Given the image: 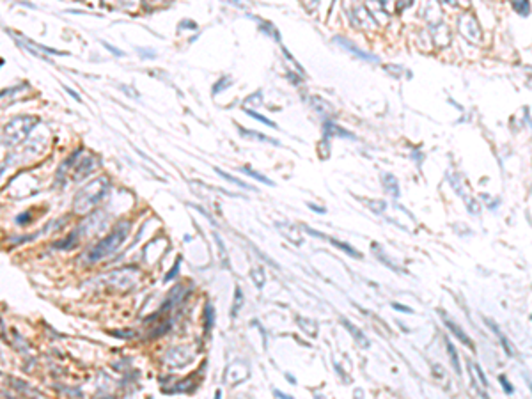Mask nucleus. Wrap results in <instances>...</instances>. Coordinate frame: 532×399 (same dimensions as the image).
Segmentation results:
<instances>
[{"instance_id": "39448f33", "label": "nucleus", "mask_w": 532, "mask_h": 399, "mask_svg": "<svg viewBox=\"0 0 532 399\" xmlns=\"http://www.w3.org/2000/svg\"><path fill=\"white\" fill-rule=\"evenodd\" d=\"M458 29H460V32L463 34L466 39H470L472 43H475V44L481 43L483 34H481L479 25H477V22H475L474 16H470V15L461 16L460 22H458Z\"/></svg>"}, {"instance_id": "e433bc0d", "label": "nucleus", "mask_w": 532, "mask_h": 399, "mask_svg": "<svg viewBox=\"0 0 532 399\" xmlns=\"http://www.w3.org/2000/svg\"><path fill=\"white\" fill-rule=\"evenodd\" d=\"M105 44V46H107V48H109V50H110V52H112V53H115V55H123V52H119V50H115V48H112V46H110V44H107V43H103Z\"/></svg>"}, {"instance_id": "4468645a", "label": "nucleus", "mask_w": 532, "mask_h": 399, "mask_svg": "<svg viewBox=\"0 0 532 399\" xmlns=\"http://www.w3.org/2000/svg\"><path fill=\"white\" fill-rule=\"evenodd\" d=\"M310 105H312V109L316 110L318 114H321V115L333 114V109L327 103V100H321V98H318V96L310 98Z\"/></svg>"}, {"instance_id": "1a4fd4ad", "label": "nucleus", "mask_w": 532, "mask_h": 399, "mask_svg": "<svg viewBox=\"0 0 532 399\" xmlns=\"http://www.w3.org/2000/svg\"><path fill=\"white\" fill-rule=\"evenodd\" d=\"M341 323L344 325V327H346L348 332L352 333L353 339H355V341H356V344H358V346H360V348H369V346H371V342L367 341L366 333L362 332V330H358V328H356L355 325L352 323V321H348L346 318H341Z\"/></svg>"}, {"instance_id": "c85d7f7f", "label": "nucleus", "mask_w": 532, "mask_h": 399, "mask_svg": "<svg viewBox=\"0 0 532 399\" xmlns=\"http://www.w3.org/2000/svg\"><path fill=\"white\" fill-rule=\"evenodd\" d=\"M282 52H284V55H286V59H288V61H289V62H291V64H293V66H295V67H296V73H300V75H302V76H305V71H304V67H302V66H300V64H298V62H296V61H295V59H293V55H291V53H289V52H288V50H286V48H282Z\"/></svg>"}, {"instance_id": "9d476101", "label": "nucleus", "mask_w": 532, "mask_h": 399, "mask_svg": "<svg viewBox=\"0 0 532 399\" xmlns=\"http://www.w3.org/2000/svg\"><path fill=\"white\" fill-rule=\"evenodd\" d=\"M325 137H327V138H330V137L355 138V135H353L352 132H346V130L339 128L337 124H333L332 121H327V123H325Z\"/></svg>"}, {"instance_id": "a878e982", "label": "nucleus", "mask_w": 532, "mask_h": 399, "mask_svg": "<svg viewBox=\"0 0 532 399\" xmlns=\"http://www.w3.org/2000/svg\"><path fill=\"white\" fill-rule=\"evenodd\" d=\"M206 332H209L211 330V327H213L215 323V309L211 307V304L206 305Z\"/></svg>"}, {"instance_id": "7c9ffc66", "label": "nucleus", "mask_w": 532, "mask_h": 399, "mask_svg": "<svg viewBox=\"0 0 532 399\" xmlns=\"http://www.w3.org/2000/svg\"><path fill=\"white\" fill-rule=\"evenodd\" d=\"M499 381H500V385H502V389H504V392H506V394H513V392H514V387L511 383H509L506 376H499Z\"/></svg>"}, {"instance_id": "2eb2a0df", "label": "nucleus", "mask_w": 532, "mask_h": 399, "mask_svg": "<svg viewBox=\"0 0 532 399\" xmlns=\"http://www.w3.org/2000/svg\"><path fill=\"white\" fill-rule=\"evenodd\" d=\"M240 172H243V174H247V176H250L252 179L259 181V183H265V185H268V186H273V181H271L270 177L263 176V174H259V172H257V171H254V169H250V167H248V165L240 167Z\"/></svg>"}, {"instance_id": "a211bd4d", "label": "nucleus", "mask_w": 532, "mask_h": 399, "mask_svg": "<svg viewBox=\"0 0 532 399\" xmlns=\"http://www.w3.org/2000/svg\"><path fill=\"white\" fill-rule=\"evenodd\" d=\"M215 171H217V174H219L220 177H223V179H227L229 183H233V185L236 186H242V188H245V190H252L250 186L247 185V183H243L242 179H238L236 176H233V174H227V172H223L222 169H219V167H215Z\"/></svg>"}, {"instance_id": "72a5a7b5", "label": "nucleus", "mask_w": 532, "mask_h": 399, "mask_svg": "<svg viewBox=\"0 0 532 399\" xmlns=\"http://www.w3.org/2000/svg\"><path fill=\"white\" fill-rule=\"evenodd\" d=\"M307 206H309V208L312 209V211H316V213H319V215L327 213V209H325V208H321V206H316V204H312V202H309V204H307Z\"/></svg>"}, {"instance_id": "473e14b6", "label": "nucleus", "mask_w": 532, "mask_h": 399, "mask_svg": "<svg viewBox=\"0 0 532 399\" xmlns=\"http://www.w3.org/2000/svg\"><path fill=\"white\" fill-rule=\"evenodd\" d=\"M177 268H179V259L176 261V265H174V268H172L171 273H167V275H165V281H171V279H174V277L177 275Z\"/></svg>"}, {"instance_id": "f704fd0d", "label": "nucleus", "mask_w": 532, "mask_h": 399, "mask_svg": "<svg viewBox=\"0 0 532 399\" xmlns=\"http://www.w3.org/2000/svg\"><path fill=\"white\" fill-rule=\"evenodd\" d=\"M273 394L277 396V398H282V399H291L289 394H284V392H281V390H273Z\"/></svg>"}, {"instance_id": "7ed1b4c3", "label": "nucleus", "mask_w": 532, "mask_h": 399, "mask_svg": "<svg viewBox=\"0 0 532 399\" xmlns=\"http://www.w3.org/2000/svg\"><path fill=\"white\" fill-rule=\"evenodd\" d=\"M66 165H69V171H61V174L69 172V176L75 181H78L92 172V169L98 165V160L92 155H87V153H76L75 156H71V160H67Z\"/></svg>"}, {"instance_id": "6ab92c4d", "label": "nucleus", "mask_w": 532, "mask_h": 399, "mask_svg": "<svg viewBox=\"0 0 532 399\" xmlns=\"http://www.w3.org/2000/svg\"><path fill=\"white\" fill-rule=\"evenodd\" d=\"M242 307H243V291L240 286H236V289H234V304L233 309H231V318H236Z\"/></svg>"}, {"instance_id": "4be33fe9", "label": "nucleus", "mask_w": 532, "mask_h": 399, "mask_svg": "<svg viewBox=\"0 0 532 399\" xmlns=\"http://www.w3.org/2000/svg\"><path fill=\"white\" fill-rule=\"evenodd\" d=\"M259 27H261V30L265 34H268V36H271V38L275 39V41H281V36H279V30L273 27V23H270V22H259Z\"/></svg>"}, {"instance_id": "423d86ee", "label": "nucleus", "mask_w": 532, "mask_h": 399, "mask_svg": "<svg viewBox=\"0 0 532 399\" xmlns=\"http://www.w3.org/2000/svg\"><path fill=\"white\" fill-rule=\"evenodd\" d=\"M333 41H335V43H337L339 46L344 48V50H348L350 53H353L355 57L362 59V61L375 62V64H376V62H380V59H378V57H375V55H371V53H367V52H364V50H360V48L355 46V44H353L352 41H348L346 38H339V36H337V38H333Z\"/></svg>"}, {"instance_id": "412c9836", "label": "nucleus", "mask_w": 532, "mask_h": 399, "mask_svg": "<svg viewBox=\"0 0 532 399\" xmlns=\"http://www.w3.org/2000/svg\"><path fill=\"white\" fill-rule=\"evenodd\" d=\"M245 114H248L252 119H256V121H259V123L266 124V126H270V128H277V124L273 123V121H270L268 117H265V115H261L259 112H256L254 109H245Z\"/></svg>"}, {"instance_id": "cd10ccee", "label": "nucleus", "mask_w": 532, "mask_h": 399, "mask_svg": "<svg viewBox=\"0 0 532 399\" xmlns=\"http://www.w3.org/2000/svg\"><path fill=\"white\" fill-rule=\"evenodd\" d=\"M261 103H263V94H261V90H257L256 94L248 96L247 100H245V103H243V107H245V109H247L248 105H256V107H259Z\"/></svg>"}, {"instance_id": "f3484780", "label": "nucleus", "mask_w": 532, "mask_h": 399, "mask_svg": "<svg viewBox=\"0 0 532 399\" xmlns=\"http://www.w3.org/2000/svg\"><path fill=\"white\" fill-rule=\"evenodd\" d=\"M250 277H252V281H254V284H256L257 288H259V289H263V286L266 284V273H265V270H263L261 266H256V268H252Z\"/></svg>"}, {"instance_id": "f257e3e1", "label": "nucleus", "mask_w": 532, "mask_h": 399, "mask_svg": "<svg viewBox=\"0 0 532 399\" xmlns=\"http://www.w3.org/2000/svg\"><path fill=\"white\" fill-rule=\"evenodd\" d=\"M128 231H130V223L128 222H121L117 223V227L112 231V233L109 234V236L105 238V240H101L98 245H96L92 250L89 252V259L90 261H98V259H103V257L110 256L112 252L117 250L121 245H123V242L126 240V236H128Z\"/></svg>"}, {"instance_id": "9b49d317", "label": "nucleus", "mask_w": 532, "mask_h": 399, "mask_svg": "<svg viewBox=\"0 0 532 399\" xmlns=\"http://www.w3.org/2000/svg\"><path fill=\"white\" fill-rule=\"evenodd\" d=\"M486 323H488V325H489V328H491V330H493V332H495V335H497V337L500 339V344H502V348H504V350H506V353H508L509 356H514V355H516V352H514L513 344H511V342L508 341V337H506V335H504V333L500 332V328L497 327V325H495L493 321H491V319H486Z\"/></svg>"}, {"instance_id": "2f4dec72", "label": "nucleus", "mask_w": 532, "mask_h": 399, "mask_svg": "<svg viewBox=\"0 0 532 399\" xmlns=\"http://www.w3.org/2000/svg\"><path fill=\"white\" fill-rule=\"evenodd\" d=\"M392 309L399 310V312H404V314H412V312H414V310L410 309V307H406V305H403V304H398V302H394V304H392Z\"/></svg>"}, {"instance_id": "5701e85b", "label": "nucleus", "mask_w": 532, "mask_h": 399, "mask_svg": "<svg viewBox=\"0 0 532 399\" xmlns=\"http://www.w3.org/2000/svg\"><path fill=\"white\" fill-rule=\"evenodd\" d=\"M513 7L520 16H529V11H531L529 0H513Z\"/></svg>"}, {"instance_id": "ddd939ff", "label": "nucleus", "mask_w": 532, "mask_h": 399, "mask_svg": "<svg viewBox=\"0 0 532 399\" xmlns=\"http://www.w3.org/2000/svg\"><path fill=\"white\" fill-rule=\"evenodd\" d=\"M238 132H240V135H243V137L256 138V140H261V142L273 144V146H281V142H277L275 138L266 137V135H263V133H259V132H252V130H245V128H238Z\"/></svg>"}, {"instance_id": "b1692460", "label": "nucleus", "mask_w": 532, "mask_h": 399, "mask_svg": "<svg viewBox=\"0 0 532 399\" xmlns=\"http://www.w3.org/2000/svg\"><path fill=\"white\" fill-rule=\"evenodd\" d=\"M231 84H233V78H231V76H222V78H220V80L217 82V84H215V87H213V94H219V92H222V90H225L229 86H231Z\"/></svg>"}, {"instance_id": "393cba45", "label": "nucleus", "mask_w": 532, "mask_h": 399, "mask_svg": "<svg viewBox=\"0 0 532 399\" xmlns=\"http://www.w3.org/2000/svg\"><path fill=\"white\" fill-rule=\"evenodd\" d=\"M366 204L369 206V209H373V213H376V215H381L385 211V208H387V202H385V200H381V199L367 200Z\"/></svg>"}, {"instance_id": "aec40b11", "label": "nucleus", "mask_w": 532, "mask_h": 399, "mask_svg": "<svg viewBox=\"0 0 532 399\" xmlns=\"http://www.w3.org/2000/svg\"><path fill=\"white\" fill-rule=\"evenodd\" d=\"M296 321H298L300 328H302L304 332L309 333V335H316V333H318V327H316V321H312V319H307V318H296Z\"/></svg>"}, {"instance_id": "bb28decb", "label": "nucleus", "mask_w": 532, "mask_h": 399, "mask_svg": "<svg viewBox=\"0 0 532 399\" xmlns=\"http://www.w3.org/2000/svg\"><path fill=\"white\" fill-rule=\"evenodd\" d=\"M213 238L217 240V245H219V250H220V257H222V263L225 266H229V261H227V252H225V247H223V242H222V238H220L219 233H215Z\"/></svg>"}, {"instance_id": "f8f14e48", "label": "nucleus", "mask_w": 532, "mask_h": 399, "mask_svg": "<svg viewBox=\"0 0 532 399\" xmlns=\"http://www.w3.org/2000/svg\"><path fill=\"white\" fill-rule=\"evenodd\" d=\"M381 183H383V188L389 192L390 195L399 197V183H398V177H396L394 174H381Z\"/></svg>"}, {"instance_id": "20e7f679", "label": "nucleus", "mask_w": 532, "mask_h": 399, "mask_svg": "<svg viewBox=\"0 0 532 399\" xmlns=\"http://www.w3.org/2000/svg\"><path fill=\"white\" fill-rule=\"evenodd\" d=\"M248 376H250V369H248L247 362L234 360L229 364L225 373H223V381L227 385H231V387H234V385H240L242 381L247 380Z\"/></svg>"}, {"instance_id": "0eeeda50", "label": "nucleus", "mask_w": 532, "mask_h": 399, "mask_svg": "<svg viewBox=\"0 0 532 399\" xmlns=\"http://www.w3.org/2000/svg\"><path fill=\"white\" fill-rule=\"evenodd\" d=\"M305 233L312 234V236H316V238H323V240H327L328 243H332L333 247H337V248H341L342 252H346L348 256H352V257H358V259H360V257H362V254H360V252H358V250H355V248L350 247V245H346V243L339 242V240H333V238L327 236V234H321V233H318V231H312V229H309V227H305Z\"/></svg>"}, {"instance_id": "f03ea898", "label": "nucleus", "mask_w": 532, "mask_h": 399, "mask_svg": "<svg viewBox=\"0 0 532 399\" xmlns=\"http://www.w3.org/2000/svg\"><path fill=\"white\" fill-rule=\"evenodd\" d=\"M109 190V183L107 179H96L90 185H87L86 188H82L80 194L76 195L75 200V211H87L92 206H96L101 200V197L105 195V192Z\"/></svg>"}, {"instance_id": "c9c22d12", "label": "nucleus", "mask_w": 532, "mask_h": 399, "mask_svg": "<svg viewBox=\"0 0 532 399\" xmlns=\"http://www.w3.org/2000/svg\"><path fill=\"white\" fill-rule=\"evenodd\" d=\"M305 2H307V7H309V9H314V7L318 5L319 0H305Z\"/></svg>"}, {"instance_id": "dca6fc26", "label": "nucleus", "mask_w": 532, "mask_h": 399, "mask_svg": "<svg viewBox=\"0 0 532 399\" xmlns=\"http://www.w3.org/2000/svg\"><path fill=\"white\" fill-rule=\"evenodd\" d=\"M445 346H447V352H449V355H451V362H452V366H454V371H456V375H458V376H461L460 356H458L456 348L452 346V342L449 341V339H445Z\"/></svg>"}, {"instance_id": "6e6552de", "label": "nucleus", "mask_w": 532, "mask_h": 399, "mask_svg": "<svg viewBox=\"0 0 532 399\" xmlns=\"http://www.w3.org/2000/svg\"><path fill=\"white\" fill-rule=\"evenodd\" d=\"M440 314H442L443 321H445V327L449 328V330H451L452 333H454V337H456L458 341H461V342H463V344H465V346H468V348H474V344H472V339L468 337V335H466L465 332H463V328H461V327H460V325H458V323H454V321H451V319L447 318L445 314H443V310H440Z\"/></svg>"}, {"instance_id": "c756f323", "label": "nucleus", "mask_w": 532, "mask_h": 399, "mask_svg": "<svg viewBox=\"0 0 532 399\" xmlns=\"http://www.w3.org/2000/svg\"><path fill=\"white\" fill-rule=\"evenodd\" d=\"M470 366H472V371H474L475 375H477V378H479V381L483 383V387L486 389V387H488V380H486V376H485V373H483V369H481L477 364H470Z\"/></svg>"}]
</instances>
